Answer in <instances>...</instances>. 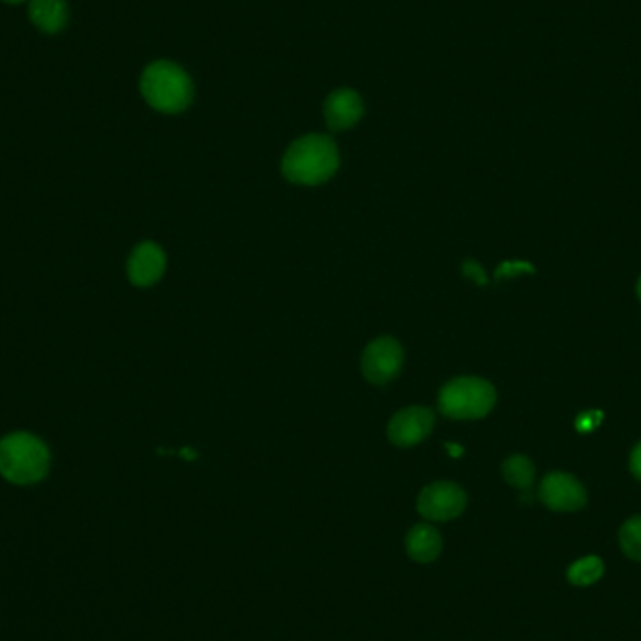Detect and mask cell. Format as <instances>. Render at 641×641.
<instances>
[{"mask_svg": "<svg viewBox=\"0 0 641 641\" xmlns=\"http://www.w3.org/2000/svg\"><path fill=\"white\" fill-rule=\"evenodd\" d=\"M340 167V154L332 137L323 134L304 135L297 139L282 162V173L295 184L317 186L327 182Z\"/></svg>", "mask_w": 641, "mask_h": 641, "instance_id": "1", "label": "cell"}, {"mask_svg": "<svg viewBox=\"0 0 641 641\" xmlns=\"http://www.w3.org/2000/svg\"><path fill=\"white\" fill-rule=\"evenodd\" d=\"M49 465V448L32 433H10L0 441V475L12 484L29 486L44 480Z\"/></svg>", "mask_w": 641, "mask_h": 641, "instance_id": "2", "label": "cell"}, {"mask_svg": "<svg viewBox=\"0 0 641 641\" xmlns=\"http://www.w3.org/2000/svg\"><path fill=\"white\" fill-rule=\"evenodd\" d=\"M141 92L150 107L160 113H180L194 98V85L188 74L173 62L158 60L141 77Z\"/></svg>", "mask_w": 641, "mask_h": 641, "instance_id": "3", "label": "cell"}, {"mask_svg": "<svg viewBox=\"0 0 641 641\" xmlns=\"http://www.w3.org/2000/svg\"><path fill=\"white\" fill-rule=\"evenodd\" d=\"M495 400V388L486 379L458 377L441 388L439 411L456 420H477L492 411Z\"/></svg>", "mask_w": 641, "mask_h": 641, "instance_id": "4", "label": "cell"}, {"mask_svg": "<svg viewBox=\"0 0 641 641\" xmlns=\"http://www.w3.org/2000/svg\"><path fill=\"white\" fill-rule=\"evenodd\" d=\"M467 495L454 482H433L418 495V514L430 522H448L462 514Z\"/></svg>", "mask_w": 641, "mask_h": 641, "instance_id": "5", "label": "cell"}, {"mask_svg": "<svg viewBox=\"0 0 641 641\" xmlns=\"http://www.w3.org/2000/svg\"><path fill=\"white\" fill-rule=\"evenodd\" d=\"M403 364V349L400 342L390 336L373 340L362 353V373L373 385H387Z\"/></svg>", "mask_w": 641, "mask_h": 641, "instance_id": "6", "label": "cell"}, {"mask_svg": "<svg viewBox=\"0 0 641 641\" xmlns=\"http://www.w3.org/2000/svg\"><path fill=\"white\" fill-rule=\"evenodd\" d=\"M538 497L555 512H576L587 503V492L582 482L568 473H550L542 478Z\"/></svg>", "mask_w": 641, "mask_h": 641, "instance_id": "7", "label": "cell"}, {"mask_svg": "<svg viewBox=\"0 0 641 641\" xmlns=\"http://www.w3.org/2000/svg\"><path fill=\"white\" fill-rule=\"evenodd\" d=\"M435 426V415L426 407H407L388 422V439L396 447H415L424 441Z\"/></svg>", "mask_w": 641, "mask_h": 641, "instance_id": "8", "label": "cell"}, {"mask_svg": "<svg viewBox=\"0 0 641 641\" xmlns=\"http://www.w3.org/2000/svg\"><path fill=\"white\" fill-rule=\"evenodd\" d=\"M165 272L164 250L154 242H143L135 248L128 261V278L137 287L156 284Z\"/></svg>", "mask_w": 641, "mask_h": 641, "instance_id": "9", "label": "cell"}, {"mask_svg": "<svg viewBox=\"0 0 641 641\" xmlns=\"http://www.w3.org/2000/svg\"><path fill=\"white\" fill-rule=\"evenodd\" d=\"M362 115L364 104L355 90H334L325 102V120L332 132H342L355 126Z\"/></svg>", "mask_w": 641, "mask_h": 641, "instance_id": "10", "label": "cell"}, {"mask_svg": "<svg viewBox=\"0 0 641 641\" xmlns=\"http://www.w3.org/2000/svg\"><path fill=\"white\" fill-rule=\"evenodd\" d=\"M407 555L417 563H432L443 550V538L430 523H418L405 538Z\"/></svg>", "mask_w": 641, "mask_h": 641, "instance_id": "11", "label": "cell"}, {"mask_svg": "<svg viewBox=\"0 0 641 641\" xmlns=\"http://www.w3.org/2000/svg\"><path fill=\"white\" fill-rule=\"evenodd\" d=\"M30 21L47 34H57L68 23L66 0H30Z\"/></svg>", "mask_w": 641, "mask_h": 641, "instance_id": "12", "label": "cell"}, {"mask_svg": "<svg viewBox=\"0 0 641 641\" xmlns=\"http://www.w3.org/2000/svg\"><path fill=\"white\" fill-rule=\"evenodd\" d=\"M503 477L510 486L522 492H529L535 482V465L527 456L514 454L503 463Z\"/></svg>", "mask_w": 641, "mask_h": 641, "instance_id": "13", "label": "cell"}, {"mask_svg": "<svg viewBox=\"0 0 641 641\" xmlns=\"http://www.w3.org/2000/svg\"><path fill=\"white\" fill-rule=\"evenodd\" d=\"M604 574V563L602 559H598L595 555L583 557L580 561H576L572 567L568 568L567 578L568 582L576 587H589L593 583H597Z\"/></svg>", "mask_w": 641, "mask_h": 641, "instance_id": "14", "label": "cell"}, {"mask_svg": "<svg viewBox=\"0 0 641 641\" xmlns=\"http://www.w3.org/2000/svg\"><path fill=\"white\" fill-rule=\"evenodd\" d=\"M621 550L632 561H641V516H634L623 523L619 531Z\"/></svg>", "mask_w": 641, "mask_h": 641, "instance_id": "15", "label": "cell"}, {"mask_svg": "<svg viewBox=\"0 0 641 641\" xmlns=\"http://www.w3.org/2000/svg\"><path fill=\"white\" fill-rule=\"evenodd\" d=\"M520 272H533V267L523 263V261H507L503 263L497 272H495V278L501 280V278H508V276H516Z\"/></svg>", "mask_w": 641, "mask_h": 641, "instance_id": "16", "label": "cell"}, {"mask_svg": "<svg viewBox=\"0 0 641 641\" xmlns=\"http://www.w3.org/2000/svg\"><path fill=\"white\" fill-rule=\"evenodd\" d=\"M462 272L465 278H469V280L477 282L478 285L488 284L486 272H484V269L478 265L477 261H473V259H469V261H465V263H463Z\"/></svg>", "mask_w": 641, "mask_h": 641, "instance_id": "17", "label": "cell"}, {"mask_svg": "<svg viewBox=\"0 0 641 641\" xmlns=\"http://www.w3.org/2000/svg\"><path fill=\"white\" fill-rule=\"evenodd\" d=\"M630 471L641 482V443H638L630 454Z\"/></svg>", "mask_w": 641, "mask_h": 641, "instance_id": "18", "label": "cell"}, {"mask_svg": "<svg viewBox=\"0 0 641 641\" xmlns=\"http://www.w3.org/2000/svg\"><path fill=\"white\" fill-rule=\"evenodd\" d=\"M591 417H593V413H585V415H582L580 420H578V428H580L582 432L583 430H585V432H587V430H593V428L597 426V420Z\"/></svg>", "mask_w": 641, "mask_h": 641, "instance_id": "19", "label": "cell"}, {"mask_svg": "<svg viewBox=\"0 0 641 641\" xmlns=\"http://www.w3.org/2000/svg\"><path fill=\"white\" fill-rule=\"evenodd\" d=\"M447 450L448 454H450L452 458H460L463 454V448L458 447V445H454V443H447Z\"/></svg>", "mask_w": 641, "mask_h": 641, "instance_id": "20", "label": "cell"}, {"mask_svg": "<svg viewBox=\"0 0 641 641\" xmlns=\"http://www.w3.org/2000/svg\"><path fill=\"white\" fill-rule=\"evenodd\" d=\"M179 454L184 458V460H195V458H197V452L192 450V448H182Z\"/></svg>", "mask_w": 641, "mask_h": 641, "instance_id": "21", "label": "cell"}, {"mask_svg": "<svg viewBox=\"0 0 641 641\" xmlns=\"http://www.w3.org/2000/svg\"><path fill=\"white\" fill-rule=\"evenodd\" d=\"M2 2H6V4H21V2H25V0H2Z\"/></svg>", "mask_w": 641, "mask_h": 641, "instance_id": "22", "label": "cell"}, {"mask_svg": "<svg viewBox=\"0 0 641 641\" xmlns=\"http://www.w3.org/2000/svg\"><path fill=\"white\" fill-rule=\"evenodd\" d=\"M638 297H640V300H641V276H640V282H638Z\"/></svg>", "mask_w": 641, "mask_h": 641, "instance_id": "23", "label": "cell"}]
</instances>
